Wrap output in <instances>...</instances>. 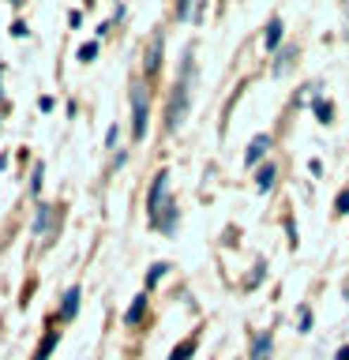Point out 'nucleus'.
I'll return each instance as SVG.
<instances>
[{
	"label": "nucleus",
	"mask_w": 349,
	"mask_h": 360,
	"mask_svg": "<svg viewBox=\"0 0 349 360\" xmlns=\"http://www.w3.org/2000/svg\"><path fill=\"white\" fill-rule=\"evenodd\" d=\"M334 210H338V214H349V191H342V195L334 199Z\"/></svg>",
	"instance_id": "dca6fc26"
},
{
	"label": "nucleus",
	"mask_w": 349,
	"mask_h": 360,
	"mask_svg": "<svg viewBox=\"0 0 349 360\" xmlns=\"http://www.w3.org/2000/svg\"><path fill=\"white\" fill-rule=\"evenodd\" d=\"M255 188H259V191H270V188H274V165H263V169H259Z\"/></svg>",
	"instance_id": "6e6552de"
},
{
	"label": "nucleus",
	"mask_w": 349,
	"mask_h": 360,
	"mask_svg": "<svg viewBox=\"0 0 349 360\" xmlns=\"http://www.w3.org/2000/svg\"><path fill=\"white\" fill-rule=\"evenodd\" d=\"M270 345H274V334L270 330H259L252 338V360H270Z\"/></svg>",
	"instance_id": "20e7f679"
},
{
	"label": "nucleus",
	"mask_w": 349,
	"mask_h": 360,
	"mask_svg": "<svg viewBox=\"0 0 349 360\" xmlns=\"http://www.w3.org/2000/svg\"><path fill=\"white\" fill-rule=\"evenodd\" d=\"M165 270H169L165 263H154L151 270H146V285H158V278H162V274H165Z\"/></svg>",
	"instance_id": "ddd939ff"
},
{
	"label": "nucleus",
	"mask_w": 349,
	"mask_h": 360,
	"mask_svg": "<svg viewBox=\"0 0 349 360\" xmlns=\"http://www.w3.org/2000/svg\"><path fill=\"white\" fill-rule=\"evenodd\" d=\"M132 109H135V139L146 135V86H132Z\"/></svg>",
	"instance_id": "7ed1b4c3"
},
{
	"label": "nucleus",
	"mask_w": 349,
	"mask_h": 360,
	"mask_svg": "<svg viewBox=\"0 0 349 360\" xmlns=\"http://www.w3.org/2000/svg\"><path fill=\"white\" fill-rule=\"evenodd\" d=\"M263 41H267V49H274V45L281 41V19H270V22H267V34H263Z\"/></svg>",
	"instance_id": "0eeeda50"
},
{
	"label": "nucleus",
	"mask_w": 349,
	"mask_h": 360,
	"mask_svg": "<svg viewBox=\"0 0 349 360\" xmlns=\"http://www.w3.org/2000/svg\"><path fill=\"white\" fill-rule=\"evenodd\" d=\"M338 360H349V345H345V349H338Z\"/></svg>",
	"instance_id": "6ab92c4d"
},
{
	"label": "nucleus",
	"mask_w": 349,
	"mask_h": 360,
	"mask_svg": "<svg viewBox=\"0 0 349 360\" xmlns=\"http://www.w3.org/2000/svg\"><path fill=\"white\" fill-rule=\"evenodd\" d=\"M267 146H270V135H255V139L248 143V154H244V162H248V165H255L259 158H263V150H267Z\"/></svg>",
	"instance_id": "39448f33"
},
{
	"label": "nucleus",
	"mask_w": 349,
	"mask_h": 360,
	"mask_svg": "<svg viewBox=\"0 0 349 360\" xmlns=\"http://www.w3.org/2000/svg\"><path fill=\"white\" fill-rule=\"evenodd\" d=\"M94 53H98V45H94V41H87L83 49H79V60H94Z\"/></svg>",
	"instance_id": "2eb2a0df"
},
{
	"label": "nucleus",
	"mask_w": 349,
	"mask_h": 360,
	"mask_svg": "<svg viewBox=\"0 0 349 360\" xmlns=\"http://www.w3.org/2000/svg\"><path fill=\"white\" fill-rule=\"evenodd\" d=\"M315 117L326 120V117H331V105H326V101H315Z\"/></svg>",
	"instance_id": "f3484780"
},
{
	"label": "nucleus",
	"mask_w": 349,
	"mask_h": 360,
	"mask_svg": "<svg viewBox=\"0 0 349 360\" xmlns=\"http://www.w3.org/2000/svg\"><path fill=\"white\" fill-rule=\"evenodd\" d=\"M53 207H42V214H38V221H34V229L38 233H49L53 229V214H49Z\"/></svg>",
	"instance_id": "9b49d317"
},
{
	"label": "nucleus",
	"mask_w": 349,
	"mask_h": 360,
	"mask_svg": "<svg viewBox=\"0 0 349 360\" xmlns=\"http://www.w3.org/2000/svg\"><path fill=\"white\" fill-rule=\"evenodd\" d=\"M158 53H162V34H154L151 49H146V72H154V68H158Z\"/></svg>",
	"instance_id": "9d476101"
},
{
	"label": "nucleus",
	"mask_w": 349,
	"mask_h": 360,
	"mask_svg": "<svg viewBox=\"0 0 349 360\" xmlns=\"http://www.w3.org/2000/svg\"><path fill=\"white\" fill-rule=\"evenodd\" d=\"M165 191H169V173L162 169V173L154 176V188H151V218H154V225L162 221V207L169 210V202H165Z\"/></svg>",
	"instance_id": "f03ea898"
},
{
	"label": "nucleus",
	"mask_w": 349,
	"mask_h": 360,
	"mask_svg": "<svg viewBox=\"0 0 349 360\" xmlns=\"http://www.w3.org/2000/svg\"><path fill=\"white\" fill-rule=\"evenodd\" d=\"M308 326H312V311L300 308V330H308Z\"/></svg>",
	"instance_id": "a211bd4d"
},
{
	"label": "nucleus",
	"mask_w": 349,
	"mask_h": 360,
	"mask_svg": "<svg viewBox=\"0 0 349 360\" xmlns=\"http://www.w3.org/2000/svg\"><path fill=\"white\" fill-rule=\"evenodd\" d=\"M56 338H61V334H49V338H45V345L38 349V356H34V360H49V353H53V345H56Z\"/></svg>",
	"instance_id": "4468645a"
},
{
	"label": "nucleus",
	"mask_w": 349,
	"mask_h": 360,
	"mask_svg": "<svg viewBox=\"0 0 349 360\" xmlns=\"http://www.w3.org/2000/svg\"><path fill=\"white\" fill-rule=\"evenodd\" d=\"M188 68L191 64H184L180 68V79H177V86H173V101H169V131H177L180 128V120H184V112H188Z\"/></svg>",
	"instance_id": "f257e3e1"
},
{
	"label": "nucleus",
	"mask_w": 349,
	"mask_h": 360,
	"mask_svg": "<svg viewBox=\"0 0 349 360\" xmlns=\"http://www.w3.org/2000/svg\"><path fill=\"white\" fill-rule=\"evenodd\" d=\"M75 311H79V289H68L64 292V304H61V315H64V319H72Z\"/></svg>",
	"instance_id": "423d86ee"
},
{
	"label": "nucleus",
	"mask_w": 349,
	"mask_h": 360,
	"mask_svg": "<svg viewBox=\"0 0 349 360\" xmlns=\"http://www.w3.org/2000/svg\"><path fill=\"white\" fill-rule=\"evenodd\" d=\"M143 308H146V297H135V304L128 308V315H124V319H128V323H139V319H143Z\"/></svg>",
	"instance_id": "f8f14e48"
},
{
	"label": "nucleus",
	"mask_w": 349,
	"mask_h": 360,
	"mask_svg": "<svg viewBox=\"0 0 349 360\" xmlns=\"http://www.w3.org/2000/svg\"><path fill=\"white\" fill-rule=\"evenodd\" d=\"M191 353H196V338H184V342H180L173 353H169V360H188Z\"/></svg>",
	"instance_id": "1a4fd4ad"
}]
</instances>
